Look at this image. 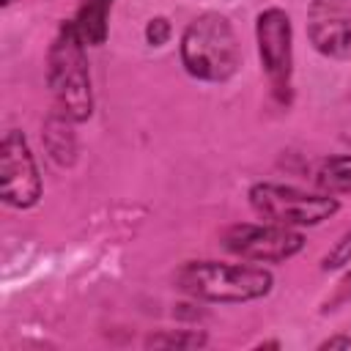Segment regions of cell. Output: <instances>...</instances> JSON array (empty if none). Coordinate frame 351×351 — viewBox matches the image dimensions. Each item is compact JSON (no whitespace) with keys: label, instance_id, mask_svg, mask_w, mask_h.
<instances>
[{"label":"cell","instance_id":"cell-11","mask_svg":"<svg viewBox=\"0 0 351 351\" xmlns=\"http://www.w3.org/2000/svg\"><path fill=\"white\" fill-rule=\"evenodd\" d=\"M145 346H154V348H197V346H206V335L200 332H162V335H151L145 340Z\"/></svg>","mask_w":351,"mask_h":351},{"label":"cell","instance_id":"cell-8","mask_svg":"<svg viewBox=\"0 0 351 351\" xmlns=\"http://www.w3.org/2000/svg\"><path fill=\"white\" fill-rule=\"evenodd\" d=\"M310 44L326 58L351 52V5L348 0H313L307 11Z\"/></svg>","mask_w":351,"mask_h":351},{"label":"cell","instance_id":"cell-9","mask_svg":"<svg viewBox=\"0 0 351 351\" xmlns=\"http://www.w3.org/2000/svg\"><path fill=\"white\" fill-rule=\"evenodd\" d=\"M110 8H112V0H82L74 25H77V30H80L85 44H90V47L104 44Z\"/></svg>","mask_w":351,"mask_h":351},{"label":"cell","instance_id":"cell-13","mask_svg":"<svg viewBox=\"0 0 351 351\" xmlns=\"http://www.w3.org/2000/svg\"><path fill=\"white\" fill-rule=\"evenodd\" d=\"M145 38H148L151 47H162V44L170 38V25H167V19H165V16L151 19L148 27H145Z\"/></svg>","mask_w":351,"mask_h":351},{"label":"cell","instance_id":"cell-3","mask_svg":"<svg viewBox=\"0 0 351 351\" xmlns=\"http://www.w3.org/2000/svg\"><path fill=\"white\" fill-rule=\"evenodd\" d=\"M47 82L58 101V110L71 121H88L93 112L90 71L85 58V41L74 22H63L47 60Z\"/></svg>","mask_w":351,"mask_h":351},{"label":"cell","instance_id":"cell-5","mask_svg":"<svg viewBox=\"0 0 351 351\" xmlns=\"http://www.w3.org/2000/svg\"><path fill=\"white\" fill-rule=\"evenodd\" d=\"M255 38L263 71L269 77V85L280 101H288L291 96V74H293V33H291V16L282 8H266L258 14L255 22Z\"/></svg>","mask_w":351,"mask_h":351},{"label":"cell","instance_id":"cell-4","mask_svg":"<svg viewBox=\"0 0 351 351\" xmlns=\"http://www.w3.org/2000/svg\"><path fill=\"white\" fill-rule=\"evenodd\" d=\"M250 206L258 217L266 222H277L285 228H307L329 219L337 214L340 203L337 197L321 192H302L296 186H282V184H255L250 189Z\"/></svg>","mask_w":351,"mask_h":351},{"label":"cell","instance_id":"cell-10","mask_svg":"<svg viewBox=\"0 0 351 351\" xmlns=\"http://www.w3.org/2000/svg\"><path fill=\"white\" fill-rule=\"evenodd\" d=\"M315 184L326 195H343L351 192V154L329 156L315 170Z\"/></svg>","mask_w":351,"mask_h":351},{"label":"cell","instance_id":"cell-12","mask_svg":"<svg viewBox=\"0 0 351 351\" xmlns=\"http://www.w3.org/2000/svg\"><path fill=\"white\" fill-rule=\"evenodd\" d=\"M346 263H351V230H346L337 241H335V247L324 255V261H321V269H340V266H346Z\"/></svg>","mask_w":351,"mask_h":351},{"label":"cell","instance_id":"cell-7","mask_svg":"<svg viewBox=\"0 0 351 351\" xmlns=\"http://www.w3.org/2000/svg\"><path fill=\"white\" fill-rule=\"evenodd\" d=\"M0 195L14 208H30L41 197V176L22 132H5L0 143Z\"/></svg>","mask_w":351,"mask_h":351},{"label":"cell","instance_id":"cell-14","mask_svg":"<svg viewBox=\"0 0 351 351\" xmlns=\"http://www.w3.org/2000/svg\"><path fill=\"white\" fill-rule=\"evenodd\" d=\"M348 299H351V271L340 280V285H337L332 302H326V310H332V307H337V304H343V302H348Z\"/></svg>","mask_w":351,"mask_h":351},{"label":"cell","instance_id":"cell-15","mask_svg":"<svg viewBox=\"0 0 351 351\" xmlns=\"http://www.w3.org/2000/svg\"><path fill=\"white\" fill-rule=\"evenodd\" d=\"M335 346H351V340L348 337H332V340H326V343H321V348H335Z\"/></svg>","mask_w":351,"mask_h":351},{"label":"cell","instance_id":"cell-16","mask_svg":"<svg viewBox=\"0 0 351 351\" xmlns=\"http://www.w3.org/2000/svg\"><path fill=\"white\" fill-rule=\"evenodd\" d=\"M0 3H3V5H11V3H14V0H0Z\"/></svg>","mask_w":351,"mask_h":351},{"label":"cell","instance_id":"cell-2","mask_svg":"<svg viewBox=\"0 0 351 351\" xmlns=\"http://www.w3.org/2000/svg\"><path fill=\"white\" fill-rule=\"evenodd\" d=\"M271 271L247 263H217V261H189L176 271V285L206 302L239 304L261 299L271 291Z\"/></svg>","mask_w":351,"mask_h":351},{"label":"cell","instance_id":"cell-1","mask_svg":"<svg viewBox=\"0 0 351 351\" xmlns=\"http://www.w3.org/2000/svg\"><path fill=\"white\" fill-rule=\"evenodd\" d=\"M181 63L203 82H225L241 66L239 38L222 14L195 16L181 36Z\"/></svg>","mask_w":351,"mask_h":351},{"label":"cell","instance_id":"cell-6","mask_svg":"<svg viewBox=\"0 0 351 351\" xmlns=\"http://www.w3.org/2000/svg\"><path fill=\"white\" fill-rule=\"evenodd\" d=\"M222 247L247 261L280 263L293 258L304 247V239L293 228H285L277 222H263V225L241 222L222 233Z\"/></svg>","mask_w":351,"mask_h":351}]
</instances>
